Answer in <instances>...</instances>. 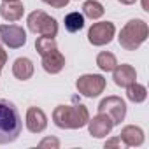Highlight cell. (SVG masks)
Listing matches in <instances>:
<instances>
[{
    "instance_id": "obj_1",
    "label": "cell",
    "mask_w": 149,
    "mask_h": 149,
    "mask_svg": "<svg viewBox=\"0 0 149 149\" xmlns=\"http://www.w3.org/2000/svg\"><path fill=\"white\" fill-rule=\"evenodd\" d=\"M23 128V121L16 105L6 98H0V144L14 142Z\"/></svg>"
},
{
    "instance_id": "obj_2",
    "label": "cell",
    "mask_w": 149,
    "mask_h": 149,
    "mask_svg": "<svg viewBox=\"0 0 149 149\" xmlns=\"http://www.w3.org/2000/svg\"><path fill=\"white\" fill-rule=\"evenodd\" d=\"M90 119V111L83 104L74 105H58L53 111V121L58 128L63 130H77L86 126Z\"/></svg>"
},
{
    "instance_id": "obj_3",
    "label": "cell",
    "mask_w": 149,
    "mask_h": 149,
    "mask_svg": "<svg viewBox=\"0 0 149 149\" xmlns=\"http://www.w3.org/2000/svg\"><path fill=\"white\" fill-rule=\"evenodd\" d=\"M147 35H149V28H147V23L140 18H135V19H130L119 32V37H118V42L123 49L126 51H135L139 49L146 40H147Z\"/></svg>"
},
{
    "instance_id": "obj_4",
    "label": "cell",
    "mask_w": 149,
    "mask_h": 149,
    "mask_svg": "<svg viewBox=\"0 0 149 149\" xmlns=\"http://www.w3.org/2000/svg\"><path fill=\"white\" fill-rule=\"evenodd\" d=\"M28 30L44 37H56L58 33V23L53 16L46 14L44 11H33L26 18Z\"/></svg>"
},
{
    "instance_id": "obj_5",
    "label": "cell",
    "mask_w": 149,
    "mask_h": 149,
    "mask_svg": "<svg viewBox=\"0 0 149 149\" xmlns=\"http://www.w3.org/2000/svg\"><path fill=\"white\" fill-rule=\"evenodd\" d=\"M76 88L81 95L88 98H95L105 90V79L100 74H83L76 81Z\"/></svg>"
},
{
    "instance_id": "obj_6",
    "label": "cell",
    "mask_w": 149,
    "mask_h": 149,
    "mask_svg": "<svg viewBox=\"0 0 149 149\" xmlns=\"http://www.w3.org/2000/svg\"><path fill=\"white\" fill-rule=\"evenodd\" d=\"M98 112L109 116L114 125H121V121H125L126 118V104L123 98L111 95L98 104Z\"/></svg>"
},
{
    "instance_id": "obj_7",
    "label": "cell",
    "mask_w": 149,
    "mask_h": 149,
    "mask_svg": "<svg viewBox=\"0 0 149 149\" xmlns=\"http://www.w3.org/2000/svg\"><path fill=\"white\" fill-rule=\"evenodd\" d=\"M0 40L11 49H19L26 44V32L19 25H0Z\"/></svg>"
},
{
    "instance_id": "obj_8",
    "label": "cell",
    "mask_w": 149,
    "mask_h": 149,
    "mask_svg": "<svg viewBox=\"0 0 149 149\" xmlns=\"http://www.w3.org/2000/svg\"><path fill=\"white\" fill-rule=\"evenodd\" d=\"M116 33V26L111 21H100V23H93L91 28L88 30V40L93 46H105L114 39Z\"/></svg>"
},
{
    "instance_id": "obj_9",
    "label": "cell",
    "mask_w": 149,
    "mask_h": 149,
    "mask_svg": "<svg viewBox=\"0 0 149 149\" xmlns=\"http://www.w3.org/2000/svg\"><path fill=\"white\" fill-rule=\"evenodd\" d=\"M86 125H88L90 135L95 137V139L107 137V135L112 132V128H114V123L111 121V118L105 116V114H102V112H98L95 118H90Z\"/></svg>"
},
{
    "instance_id": "obj_10",
    "label": "cell",
    "mask_w": 149,
    "mask_h": 149,
    "mask_svg": "<svg viewBox=\"0 0 149 149\" xmlns=\"http://www.w3.org/2000/svg\"><path fill=\"white\" fill-rule=\"evenodd\" d=\"M25 123H26V128L32 133H42L47 128V116L39 107H28Z\"/></svg>"
},
{
    "instance_id": "obj_11",
    "label": "cell",
    "mask_w": 149,
    "mask_h": 149,
    "mask_svg": "<svg viewBox=\"0 0 149 149\" xmlns=\"http://www.w3.org/2000/svg\"><path fill=\"white\" fill-rule=\"evenodd\" d=\"M112 79L118 86L121 88H126L128 84L135 83L137 81V70L128 65V63H121V65H116V68L112 70Z\"/></svg>"
},
{
    "instance_id": "obj_12",
    "label": "cell",
    "mask_w": 149,
    "mask_h": 149,
    "mask_svg": "<svg viewBox=\"0 0 149 149\" xmlns=\"http://www.w3.org/2000/svg\"><path fill=\"white\" fill-rule=\"evenodd\" d=\"M63 67H65V56L58 49L42 56V68L47 74H58V72L63 70Z\"/></svg>"
},
{
    "instance_id": "obj_13",
    "label": "cell",
    "mask_w": 149,
    "mask_h": 149,
    "mask_svg": "<svg viewBox=\"0 0 149 149\" xmlns=\"http://www.w3.org/2000/svg\"><path fill=\"white\" fill-rule=\"evenodd\" d=\"M119 137L126 144V147H135V146H142L144 144V130L140 126H135V125L125 126L121 130Z\"/></svg>"
},
{
    "instance_id": "obj_14",
    "label": "cell",
    "mask_w": 149,
    "mask_h": 149,
    "mask_svg": "<svg viewBox=\"0 0 149 149\" xmlns=\"http://www.w3.org/2000/svg\"><path fill=\"white\" fill-rule=\"evenodd\" d=\"M13 74L14 77L19 79V81H28L32 76H33V63L30 58H16L14 63H13Z\"/></svg>"
},
{
    "instance_id": "obj_15",
    "label": "cell",
    "mask_w": 149,
    "mask_h": 149,
    "mask_svg": "<svg viewBox=\"0 0 149 149\" xmlns=\"http://www.w3.org/2000/svg\"><path fill=\"white\" fill-rule=\"evenodd\" d=\"M23 13H25V7L19 0L18 2H2V6H0V16L11 23L19 21L23 18Z\"/></svg>"
},
{
    "instance_id": "obj_16",
    "label": "cell",
    "mask_w": 149,
    "mask_h": 149,
    "mask_svg": "<svg viewBox=\"0 0 149 149\" xmlns=\"http://www.w3.org/2000/svg\"><path fill=\"white\" fill-rule=\"evenodd\" d=\"M63 23H65V30L67 32H70V33H77V32H81L83 28H84V16L81 14V13H68L67 16H65V19H63Z\"/></svg>"
},
{
    "instance_id": "obj_17",
    "label": "cell",
    "mask_w": 149,
    "mask_h": 149,
    "mask_svg": "<svg viewBox=\"0 0 149 149\" xmlns=\"http://www.w3.org/2000/svg\"><path fill=\"white\" fill-rule=\"evenodd\" d=\"M126 97H128V100L133 102V104H142V102L147 98V90H146L144 84H139V83L135 81V83H132V84L126 86Z\"/></svg>"
},
{
    "instance_id": "obj_18",
    "label": "cell",
    "mask_w": 149,
    "mask_h": 149,
    "mask_svg": "<svg viewBox=\"0 0 149 149\" xmlns=\"http://www.w3.org/2000/svg\"><path fill=\"white\" fill-rule=\"evenodd\" d=\"M105 9L100 2L97 0H86L84 6H83V16L84 18H90V19H100L104 16Z\"/></svg>"
},
{
    "instance_id": "obj_19",
    "label": "cell",
    "mask_w": 149,
    "mask_h": 149,
    "mask_svg": "<svg viewBox=\"0 0 149 149\" xmlns=\"http://www.w3.org/2000/svg\"><path fill=\"white\" fill-rule=\"evenodd\" d=\"M97 65L104 72H112L116 68V65H118V60H116V56L111 51H102L97 56Z\"/></svg>"
},
{
    "instance_id": "obj_20",
    "label": "cell",
    "mask_w": 149,
    "mask_h": 149,
    "mask_svg": "<svg viewBox=\"0 0 149 149\" xmlns=\"http://www.w3.org/2000/svg\"><path fill=\"white\" fill-rule=\"evenodd\" d=\"M35 49H37V53H39L40 56H44V54H47V53L58 49V44H56L54 37H44V35H40V37L35 40Z\"/></svg>"
},
{
    "instance_id": "obj_21",
    "label": "cell",
    "mask_w": 149,
    "mask_h": 149,
    "mask_svg": "<svg viewBox=\"0 0 149 149\" xmlns=\"http://www.w3.org/2000/svg\"><path fill=\"white\" fill-rule=\"evenodd\" d=\"M104 147L105 149H111V147H118V149H125L126 147V144L121 140V137H112V139H109L105 144H104Z\"/></svg>"
},
{
    "instance_id": "obj_22",
    "label": "cell",
    "mask_w": 149,
    "mask_h": 149,
    "mask_svg": "<svg viewBox=\"0 0 149 149\" xmlns=\"http://www.w3.org/2000/svg\"><path fill=\"white\" fill-rule=\"evenodd\" d=\"M39 147H60V140L54 137H46L44 140L39 142Z\"/></svg>"
},
{
    "instance_id": "obj_23",
    "label": "cell",
    "mask_w": 149,
    "mask_h": 149,
    "mask_svg": "<svg viewBox=\"0 0 149 149\" xmlns=\"http://www.w3.org/2000/svg\"><path fill=\"white\" fill-rule=\"evenodd\" d=\"M42 2L47 4V6H51V7H54V9H63V7L68 6L70 0H42Z\"/></svg>"
},
{
    "instance_id": "obj_24",
    "label": "cell",
    "mask_w": 149,
    "mask_h": 149,
    "mask_svg": "<svg viewBox=\"0 0 149 149\" xmlns=\"http://www.w3.org/2000/svg\"><path fill=\"white\" fill-rule=\"evenodd\" d=\"M6 61H7V53L4 51V46H2V40H0V68H4V65H6Z\"/></svg>"
},
{
    "instance_id": "obj_25",
    "label": "cell",
    "mask_w": 149,
    "mask_h": 149,
    "mask_svg": "<svg viewBox=\"0 0 149 149\" xmlns=\"http://www.w3.org/2000/svg\"><path fill=\"white\" fill-rule=\"evenodd\" d=\"M119 4H125V6H132V4H135L137 0H118Z\"/></svg>"
},
{
    "instance_id": "obj_26",
    "label": "cell",
    "mask_w": 149,
    "mask_h": 149,
    "mask_svg": "<svg viewBox=\"0 0 149 149\" xmlns=\"http://www.w3.org/2000/svg\"><path fill=\"white\" fill-rule=\"evenodd\" d=\"M142 7H144V11H149V6H147V0H142Z\"/></svg>"
},
{
    "instance_id": "obj_27",
    "label": "cell",
    "mask_w": 149,
    "mask_h": 149,
    "mask_svg": "<svg viewBox=\"0 0 149 149\" xmlns=\"http://www.w3.org/2000/svg\"><path fill=\"white\" fill-rule=\"evenodd\" d=\"M2 2H18V0H2Z\"/></svg>"
},
{
    "instance_id": "obj_28",
    "label": "cell",
    "mask_w": 149,
    "mask_h": 149,
    "mask_svg": "<svg viewBox=\"0 0 149 149\" xmlns=\"http://www.w3.org/2000/svg\"><path fill=\"white\" fill-rule=\"evenodd\" d=\"M0 72H2V68H0Z\"/></svg>"
}]
</instances>
